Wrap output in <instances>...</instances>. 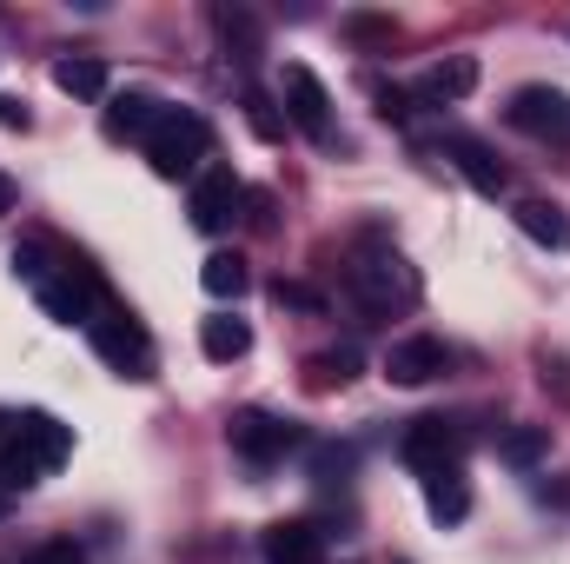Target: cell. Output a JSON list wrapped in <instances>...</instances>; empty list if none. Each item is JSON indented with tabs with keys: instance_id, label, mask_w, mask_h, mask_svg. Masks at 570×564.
I'll list each match as a JSON object with an SVG mask.
<instances>
[{
	"instance_id": "6da1fadb",
	"label": "cell",
	"mask_w": 570,
	"mask_h": 564,
	"mask_svg": "<svg viewBox=\"0 0 570 564\" xmlns=\"http://www.w3.org/2000/svg\"><path fill=\"white\" fill-rule=\"evenodd\" d=\"M345 292L358 299L365 319H392V312L419 305V273H412L392 246H365V253L345 266Z\"/></svg>"
},
{
	"instance_id": "7a4b0ae2",
	"label": "cell",
	"mask_w": 570,
	"mask_h": 564,
	"mask_svg": "<svg viewBox=\"0 0 570 564\" xmlns=\"http://www.w3.org/2000/svg\"><path fill=\"white\" fill-rule=\"evenodd\" d=\"M206 153H213V127L193 114V107H166L146 134V166L159 179H199L206 173Z\"/></svg>"
},
{
	"instance_id": "3957f363",
	"label": "cell",
	"mask_w": 570,
	"mask_h": 564,
	"mask_svg": "<svg viewBox=\"0 0 570 564\" xmlns=\"http://www.w3.org/2000/svg\"><path fill=\"white\" fill-rule=\"evenodd\" d=\"M87 332H94V352H100L114 372H127V379H146V372H153V339H146V325L134 312L100 305V319H94Z\"/></svg>"
},
{
	"instance_id": "277c9868",
	"label": "cell",
	"mask_w": 570,
	"mask_h": 564,
	"mask_svg": "<svg viewBox=\"0 0 570 564\" xmlns=\"http://www.w3.org/2000/svg\"><path fill=\"white\" fill-rule=\"evenodd\" d=\"M40 312L60 319V325H94L100 319V280H94V266L67 260L53 280L40 285Z\"/></svg>"
},
{
	"instance_id": "5b68a950",
	"label": "cell",
	"mask_w": 570,
	"mask_h": 564,
	"mask_svg": "<svg viewBox=\"0 0 570 564\" xmlns=\"http://www.w3.org/2000/svg\"><path fill=\"white\" fill-rule=\"evenodd\" d=\"M279 94H285V120H292L305 140L332 146V94L318 87V74L292 60V67H285V80H279Z\"/></svg>"
},
{
	"instance_id": "8992f818",
	"label": "cell",
	"mask_w": 570,
	"mask_h": 564,
	"mask_svg": "<svg viewBox=\"0 0 570 564\" xmlns=\"http://www.w3.org/2000/svg\"><path fill=\"white\" fill-rule=\"evenodd\" d=\"M458 451H464V431L444 425V419H412L405 425V438H399V458H405L412 471H425V478L458 471Z\"/></svg>"
},
{
	"instance_id": "52a82bcc",
	"label": "cell",
	"mask_w": 570,
	"mask_h": 564,
	"mask_svg": "<svg viewBox=\"0 0 570 564\" xmlns=\"http://www.w3.org/2000/svg\"><path fill=\"white\" fill-rule=\"evenodd\" d=\"M246 206V186L233 179V166H206L199 179H193V200H186V213H193V226L199 233H219V226H233V213Z\"/></svg>"
},
{
	"instance_id": "ba28073f",
	"label": "cell",
	"mask_w": 570,
	"mask_h": 564,
	"mask_svg": "<svg viewBox=\"0 0 570 564\" xmlns=\"http://www.w3.org/2000/svg\"><path fill=\"white\" fill-rule=\"evenodd\" d=\"M504 120L518 134H531V140H558V134H570V94H558V87H518Z\"/></svg>"
},
{
	"instance_id": "9c48e42d",
	"label": "cell",
	"mask_w": 570,
	"mask_h": 564,
	"mask_svg": "<svg viewBox=\"0 0 570 564\" xmlns=\"http://www.w3.org/2000/svg\"><path fill=\"white\" fill-rule=\"evenodd\" d=\"M226 438H233V451H239V458L273 465V458H285V451L298 445V425L273 419V412H239V419L226 425Z\"/></svg>"
},
{
	"instance_id": "30bf717a",
	"label": "cell",
	"mask_w": 570,
	"mask_h": 564,
	"mask_svg": "<svg viewBox=\"0 0 570 564\" xmlns=\"http://www.w3.org/2000/svg\"><path fill=\"white\" fill-rule=\"evenodd\" d=\"M444 366H451V352H444V339H431V332H412V339H399V346L385 352V379H392V386H431Z\"/></svg>"
},
{
	"instance_id": "8fae6325",
	"label": "cell",
	"mask_w": 570,
	"mask_h": 564,
	"mask_svg": "<svg viewBox=\"0 0 570 564\" xmlns=\"http://www.w3.org/2000/svg\"><path fill=\"white\" fill-rule=\"evenodd\" d=\"M13 445H20L40 471H60V465L73 458V431L53 419V412H27V419H13Z\"/></svg>"
},
{
	"instance_id": "7c38bea8",
	"label": "cell",
	"mask_w": 570,
	"mask_h": 564,
	"mask_svg": "<svg viewBox=\"0 0 570 564\" xmlns=\"http://www.w3.org/2000/svg\"><path fill=\"white\" fill-rule=\"evenodd\" d=\"M444 153H451V166H458V173H464V179H471L484 200H498V193L511 186L504 159H498V153H491L484 140H471V134H451V140H444Z\"/></svg>"
},
{
	"instance_id": "4fadbf2b",
	"label": "cell",
	"mask_w": 570,
	"mask_h": 564,
	"mask_svg": "<svg viewBox=\"0 0 570 564\" xmlns=\"http://www.w3.org/2000/svg\"><path fill=\"white\" fill-rule=\"evenodd\" d=\"M266 558L273 564H325V532L312 518H279L266 532Z\"/></svg>"
},
{
	"instance_id": "5bb4252c",
	"label": "cell",
	"mask_w": 570,
	"mask_h": 564,
	"mask_svg": "<svg viewBox=\"0 0 570 564\" xmlns=\"http://www.w3.org/2000/svg\"><path fill=\"white\" fill-rule=\"evenodd\" d=\"M199 352H206L213 366H233V359H246V352H253V325H246V319H233V312H219V319H206V325H199Z\"/></svg>"
},
{
	"instance_id": "9a60e30c",
	"label": "cell",
	"mask_w": 570,
	"mask_h": 564,
	"mask_svg": "<svg viewBox=\"0 0 570 564\" xmlns=\"http://www.w3.org/2000/svg\"><path fill=\"white\" fill-rule=\"evenodd\" d=\"M471 87H478V60H471V54H444V60L425 74V87H419V94L438 100V107H451V100H464Z\"/></svg>"
},
{
	"instance_id": "2e32d148",
	"label": "cell",
	"mask_w": 570,
	"mask_h": 564,
	"mask_svg": "<svg viewBox=\"0 0 570 564\" xmlns=\"http://www.w3.org/2000/svg\"><path fill=\"white\" fill-rule=\"evenodd\" d=\"M518 233L551 246V253L570 246V220H564V206H551V200H518Z\"/></svg>"
},
{
	"instance_id": "e0dca14e",
	"label": "cell",
	"mask_w": 570,
	"mask_h": 564,
	"mask_svg": "<svg viewBox=\"0 0 570 564\" xmlns=\"http://www.w3.org/2000/svg\"><path fill=\"white\" fill-rule=\"evenodd\" d=\"M53 87L73 94V100H100V94H107V60H94V54H67V60H53Z\"/></svg>"
},
{
	"instance_id": "ac0fdd59",
	"label": "cell",
	"mask_w": 570,
	"mask_h": 564,
	"mask_svg": "<svg viewBox=\"0 0 570 564\" xmlns=\"http://www.w3.org/2000/svg\"><path fill=\"white\" fill-rule=\"evenodd\" d=\"M159 114H166V107H159L153 94H120V100L107 107V134H114V140H146Z\"/></svg>"
},
{
	"instance_id": "d6986e66",
	"label": "cell",
	"mask_w": 570,
	"mask_h": 564,
	"mask_svg": "<svg viewBox=\"0 0 570 564\" xmlns=\"http://www.w3.org/2000/svg\"><path fill=\"white\" fill-rule=\"evenodd\" d=\"M352 379H358V346H332V352L305 359V386L312 392H332V386H352Z\"/></svg>"
},
{
	"instance_id": "ffe728a7",
	"label": "cell",
	"mask_w": 570,
	"mask_h": 564,
	"mask_svg": "<svg viewBox=\"0 0 570 564\" xmlns=\"http://www.w3.org/2000/svg\"><path fill=\"white\" fill-rule=\"evenodd\" d=\"M544 451H551V425H511V431L498 438V458L518 465V471H531Z\"/></svg>"
},
{
	"instance_id": "44dd1931",
	"label": "cell",
	"mask_w": 570,
	"mask_h": 564,
	"mask_svg": "<svg viewBox=\"0 0 570 564\" xmlns=\"http://www.w3.org/2000/svg\"><path fill=\"white\" fill-rule=\"evenodd\" d=\"M425 505L438 525H458L464 512H471V492H464V478L458 471H438V478H425Z\"/></svg>"
},
{
	"instance_id": "7402d4cb",
	"label": "cell",
	"mask_w": 570,
	"mask_h": 564,
	"mask_svg": "<svg viewBox=\"0 0 570 564\" xmlns=\"http://www.w3.org/2000/svg\"><path fill=\"white\" fill-rule=\"evenodd\" d=\"M213 27L226 33V47L239 54V67H253V60H259V27H253V13H246V7H219V13H213Z\"/></svg>"
},
{
	"instance_id": "603a6c76",
	"label": "cell",
	"mask_w": 570,
	"mask_h": 564,
	"mask_svg": "<svg viewBox=\"0 0 570 564\" xmlns=\"http://www.w3.org/2000/svg\"><path fill=\"white\" fill-rule=\"evenodd\" d=\"M199 285H206L213 299H239V292H246V260H239V253H213V260L199 266Z\"/></svg>"
},
{
	"instance_id": "cb8c5ba5",
	"label": "cell",
	"mask_w": 570,
	"mask_h": 564,
	"mask_svg": "<svg viewBox=\"0 0 570 564\" xmlns=\"http://www.w3.org/2000/svg\"><path fill=\"white\" fill-rule=\"evenodd\" d=\"M60 266H67V260H60ZM60 266H53V253H47L40 240H33V246H13V280H27L33 292H40V285L53 280Z\"/></svg>"
},
{
	"instance_id": "d4e9b609",
	"label": "cell",
	"mask_w": 570,
	"mask_h": 564,
	"mask_svg": "<svg viewBox=\"0 0 570 564\" xmlns=\"http://www.w3.org/2000/svg\"><path fill=\"white\" fill-rule=\"evenodd\" d=\"M246 120H253L259 140H285V120H279V107H273L266 94H246Z\"/></svg>"
},
{
	"instance_id": "484cf974",
	"label": "cell",
	"mask_w": 570,
	"mask_h": 564,
	"mask_svg": "<svg viewBox=\"0 0 570 564\" xmlns=\"http://www.w3.org/2000/svg\"><path fill=\"white\" fill-rule=\"evenodd\" d=\"M352 458H358L352 445H318V458H312V478H332V471L345 478V471H352Z\"/></svg>"
},
{
	"instance_id": "4316f807",
	"label": "cell",
	"mask_w": 570,
	"mask_h": 564,
	"mask_svg": "<svg viewBox=\"0 0 570 564\" xmlns=\"http://www.w3.org/2000/svg\"><path fill=\"white\" fill-rule=\"evenodd\" d=\"M273 299H279V305H298V312H325V299L298 280H273Z\"/></svg>"
},
{
	"instance_id": "83f0119b",
	"label": "cell",
	"mask_w": 570,
	"mask_h": 564,
	"mask_svg": "<svg viewBox=\"0 0 570 564\" xmlns=\"http://www.w3.org/2000/svg\"><path fill=\"white\" fill-rule=\"evenodd\" d=\"M0 127H7V134H27V127H33V114H27L20 94H0Z\"/></svg>"
},
{
	"instance_id": "f1b7e54d",
	"label": "cell",
	"mask_w": 570,
	"mask_h": 564,
	"mask_svg": "<svg viewBox=\"0 0 570 564\" xmlns=\"http://www.w3.org/2000/svg\"><path fill=\"white\" fill-rule=\"evenodd\" d=\"M33 564H87V552H80L73 538H53V545H40V552H33Z\"/></svg>"
},
{
	"instance_id": "f546056e",
	"label": "cell",
	"mask_w": 570,
	"mask_h": 564,
	"mask_svg": "<svg viewBox=\"0 0 570 564\" xmlns=\"http://www.w3.org/2000/svg\"><path fill=\"white\" fill-rule=\"evenodd\" d=\"M352 33H358V40H392V20H379V13H352Z\"/></svg>"
},
{
	"instance_id": "4dcf8cb0",
	"label": "cell",
	"mask_w": 570,
	"mask_h": 564,
	"mask_svg": "<svg viewBox=\"0 0 570 564\" xmlns=\"http://www.w3.org/2000/svg\"><path fill=\"white\" fill-rule=\"evenodd\" d=\"M379 114H385V120H405V114H412V94H399V87H379Z\"/></svg>"
},
{
	"instance_id": "1f68e13d",
	"label": "cell",
	"mask_w": 570,
	"mask_h": 564,
	"mask_svg": "<svg viewBox=\"0 0 570 564\" xmlns=\"http://www.w3.org/2000/svg\"><path fill=\"white\" fill-rule=\"evenodd\" d=\"M246 213H253V226H273V193H246Z\"/></svg>"
},
{
	"instance_id": "d6a6232c",
	"label": "cell",
	"mask_w": 570,
	"mask_h": 564,
	"mask_svg": "<svg viewBox=\"0 0 570 564\" xmlns=\"http://www.w3.org/2000/svg\"><path fill=\"white\" fill-rule=\"evenodd\" d=\"M13 200H20V186H13V173H0V220L13 213Z\"/></svg>"
},
{
	"instance_id": "836d02e7",
	"label": "cell",
	"mask_w": 570,
	"mask_h": 564,
	"mask_svg": "<svg viewBox=\"0 0 570 564\" xmlns=\"http://www.w3.org/2000/svg\"><path fill=\"white\" fill-rule=\"evenodd\" d=\"M0 564H13V558H0ZM27 564H33V558H27Z\"/></svg>"
}]
</instances>
